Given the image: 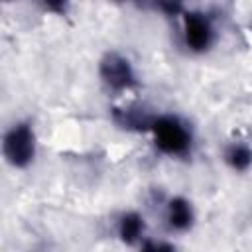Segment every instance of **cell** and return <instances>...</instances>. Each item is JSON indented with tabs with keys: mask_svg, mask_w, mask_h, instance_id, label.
Instances as JSON below:
<instances>
[{
	"mask_svg": "<svg viewBox=\"0 0 252 252\" xmlns=\"http://www.w3.org/2000/svg\"><path fill=\"white\" fill-rule=\"evenodd\" d=\"M156 150L167 158H187L193 152L195 136L187 120L171 112L152 114L148 130Z\"/></svg>",
	"mask_w": 252,
	"mask_h": 252,
	"instance_id": "1",
	"label": "cell"
},
{
	"mask_svg": "<svg viewBox=\"0 0 252 252\" xmlns=\"http://www.w3.org/2000/svg\"><path fill=\"white\" fill-rule=\"evenodd\" d=\"M4 161L14 169H28L37 158V134L30 120L14 122L2 138Z\"/></svg>",
	"mask_w": 252,
	"mask_h": 252,
	"instance_id": "2",
	"label": "cell"
},
{
	"mask_svg": "<svg viewBox=\"0 0 252 252\" xmlns=\"http://www.w3.org/2000/svg\"><path fill=\"white\" fill-rule=\"evenodd\" d=\"M179 18H181V39L187 51L195 55L207 53L217 39V28L213 18L201 10H183Z\"/></svg>",
	"mask_w": 252,
	"mask_h": 252,
	"instance_id": "3",
	"label": "cell"
},
{
	"mask_svg": "<svg viewBox=\"0 0 252 252\" xmlns=\"http://www.w3.org/2000/svg\"><path fill=\"white\" fill-rule=\"evenodd\" d=\"M98 77L110 93H128L138 85V77L130 59L118 51H108L100 59Z\"/></svg>",
	"mask_w": 252,
	"mask_h": 252,
	"instance_id": "4",
	"label": "cell"
},
{
	"mask_svg": "<svg viewBox=\"0 0 252 252\" xmlns=\"http://www.w3.org/2000/svg\"><path fill=\"white\" fill-rule=\"evenodd\" d=\"M163 220L169 232H187L195 224V209L187 197H169L163 209Z\"/></svg>",
	"mask_w": 252,
	"mask_h": 252,
	"instance_id": "5",
	"label": "cell"
},
{
	"mask_svg": "<svg viewBox=\"0 0 252 252\" xmlns=\"http://www.w3.org/2000/svg\"><path fill=\"white\" fill-rule=\"evenodd\" d=\"M116 236L126 246H138L148 238L146 236V219L138 211H124L116 219Z\"/></svg>",
	"mask_w": 252,
	"mask_h": 252,
	"instance_id": "6",
	"label": "cell"
},
{
	"mask_svg": "<svg viewBox=\"0 0 252 252\" xmlns=\"http://www.w3.org/2000/svg\"><path fill=\"white\" fill-rule=\"evenodd\" d=\"M224 163L238 173H244L252 167V148L244 142H230L222 152Z\"/></svg>",
	"mask_w": 252,
	"mask_h": 252,
	"instance_id": "7",
	"label": "cell"
},
{
	"mask_svg": "<svg viewBox=\"0 0 252 252\" xmlns=\"http://www.w3.org/2000/svg\"><path fill=\"white\" fill-rule=\"evenodd\" d=\"M39 8L53 16H67L71 8V0H35Z\"/></svg>",
	"mask_w": 252,
	"mask_h": 252,
	"instance_id": "8",
	"label": "cell"
},
{
	"mask_svg": "<svg viewBox=\"0 0 252 252\" xmlns=\"http://www.w3.org/2000/svg\"><path fill=\"white\" fill-rule=\"evenodd\" d=\"M156 6L167 16H181L183 0H156Z\"/></svg>",
	"mask_w": 252,
	"mask_h": 252,
	"instance_id": "9",
	"label": "cell"
},
{
	"mask_svg": "<svg viewBox=\"0 0 252 252\" xmlns=\"http://www.w3.org/2000/svg\"><path fill=\"white\" fill-rule=\"evenodd\" d=\"M114 2H126V0H114Z\"/></svg>",
	"mask_w": 252,
	"mask_h": 252,
	"instance_id": "10",
	"label": "cell"
}]
</instances>
